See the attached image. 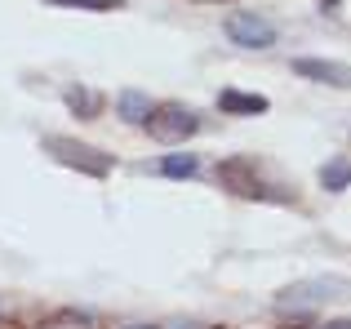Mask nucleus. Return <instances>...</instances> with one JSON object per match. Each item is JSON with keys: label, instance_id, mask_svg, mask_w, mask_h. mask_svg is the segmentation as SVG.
Returning <instances> with one entry per match:
<instances>
[{"label": "nucleus", "instance_id": "9b49d317", "mask_svg": "<svg viewBox=\"0 0 351 329\" xmlns=\"http://www.w3.org/2000/svg\"><path fill=\"white\" fill-rule=\"evenodd\" d=\"M160 173L165 178H191V173H196V156H165Z\"/></svg>", "mask_w": 351, "mask_h": 329}, {"label": "nucleus", "instance_id": "f3484780", "mask_svg": "<svg viewBox=\"0 0 351 329\" xmlns=\"http://www.w3.org/2000/svg\"><path fill=\"white\" fill-rule=\"evenodd\" d=\"M205 5H218V0H205Z\"/></svg>", "mask_w": 351, "mask_h": 329}, {"label": "nucleus", "instance_id": "0eeeda50", "mask_svg": "<svg viewBox=\"0 0 351 329\" xmlns=\"http://www.w3.org/2000/svg\"><path fill=\"white\" fill-rule=\"evenodd\" d=\"M218 107H223V112H236V116H263L267 112V98L240 94V89H223V94H218Z\"/></svg>", "mask_w": 351, "mask_h": 329}, {"label": "nucleus", "instance_id": "f03ea898", "mask_svg": "<svg viewBox=\"0 0 351 329\" xmlns=\"http://www.w3.org/2000/svg\"><path fill=\"white\" fill-rule=\"evenodd\" d=\"M45 151H49L58 164H71V169L89 173V178H107V173H112V156H107V151H94L89 143H76V138H45Z\"/></svg>", "mask_w": 351, "mask_h": 329}, {"label": "nucleus", "instance_id": "f8f14e48", "mask_svg": "<svg viewBox=\"0 0 351 329\" xmlns=\"http://www.w3.org/2000/svg\"><path fill=\"white\" fill-rule=\"evenodd\" d=\"M49 5H62V9H94V14H107V9H120L125 0H49Z\"/></svg>", "mask_w": 351, "mask_h": 329}, {"label": "nucleus", "instance_id": "39448f33", "mask_svg": "<svg viewBox=\"0 0 351 329\" xmlns=\"http://www.w3.org/2000/svg\"><path fill=\"white\" fill-rule=\"evenodd\" d=\"M218 182L232 187L236 196H249V200H271L276 196V191H267L263 182H258L254 160H223V164H218Z\"/></svg>", "mask_w": 351, "mask_h": 329}, {"label": "nucleus", "instance_id": "1a4fd4ad", "mask_svg": "<svg viewBox=\"0 0 351 329\" xmlns=\"http://www.w3.org/2000/svg\"><path fill=\"white\" fill-rule=\"evenodd\" d=\"M67 107L80 121H94V116L103 112V94H94V89H67Z\"/></svg>", "mask_w": 351, "mask_h": 329}, {"label": "nucleus", "instance_id": "6e6552de", "mask_svg": "<svg viewBox=\"0 0 351 329\" xmlns=\"http://www.w3.org/2000/svg\"><path fill=\"white\" fill-rule=\"evenodd\" d=\"M116 112H120V121H129V125H147L152 103H147V94H138V89H125V94L116 98Z\"/></svg>", "mask_w": 351, "mask_h": 329}, {"label": "nucleus", "instance_id": "2eb2a0df", "mask_svg": "<svg viewBox=\"0 0 351 329\" xmlns=\"http://www.w3.org/2000/svg\"><path fill=\"white\" fill-rule=\"evenodd\" d=\"M0 329H23L18 321H5V316H0Z\"/></svg>", "mask_w": 351, "mask_h": 329}, {"label": "nucleus", "instance_id": "7ed1b4c3", "mask_svg": "<svg viewBox=\"0 0 351 329\" xmlns=\"http://www.w3.org/2000/svg\"><path fill=\"white\" fill-rule=\"evenodd\" d=\"M200 130V116L191 112V107H178V103H169V107H152V116H147V134H152L156 143H182V138H191V134Z\"/></svg>", "mask_w": 351, "mask_h": 329}, {"label": "nucleus", "instance_id": "9d476101", "mask_svg": "<svg viewBox=\"0 0 351 329\" xmlns=\"http://www.w3.org/2000/svg\"><path fill=\"white\" fill-rule=\"evenodd\" d=\"M347 182H351V160H329L320 169V187L325 191H343Z\"/></svg>", "mask_w": 351, "mask_h": 329}, {"label": "nucleus", "instance_id": "dca6fc26", "mask_svg": "<svg viewBox=\"0 0 351 329\" xmlns=\"http://www.w3.org/2000/svg\"><path fill=\"white\" fill-rule=\"evenodd\" d=\"M134 329H156V325H134Z\"/></svg>", "mask_w": 351, "mask_h": 329}, {"label": "nucleus", "instance_id": "20e7f679", "mask_svg": "<svg viewBox=\"0 0 351 329\" xmlns=\"http://www.w3.org/2000/svg\"><path fill=\"white\" fill-rule=\"evenodd\" d=\"M227 36L240 49H267V45H276V27L258 14H232L227 18Z\"/></svg>", "mask_w": 351, "mask_h": 329}, {"label": "nucleus", "instance_id": "ddd939ff", "mask_svg": "<svg viewBox=\"0 0 351 329\" xmlns=\"http://www.w3.org/2000/svg\"><path fill=\"white\" fill-rule=\"evenodd\" d=\"M40 329H89L85 316H76V312H58V316H49Z\"/></svg>", "mask_w": 351, "mask_h": 329}, {"label": "nucleus", "instance_id": "f257e3e1", "mask_svg": "<svg viewBox=\"0 0 351 329\" xmlns=\"http://www.w3.org/2000/svg\"><path fill=\"white\" fill-rule=\"evenodd\" d=\"M351 294L347 276H316V280H298L280 294V312H307V307L325 303V298H343Z\"/></svg>", "mask_w": 351, "mask_h": 329}, {"label": "nucleus", "instance_id": "4468645a", "mask_svg": "<svg viewBox=\"0 0 351 329\" xmlns=\"http://www.w3.org/2000/svg\"><path fill=\"white\" fill-rule=\"evenodd\" d=\"M320 329H351V321H329V325H320Z\"/></svg>", "mask_w": 351, "mask_h": 329}, {"label": "nucleus", "instance_id": "423d86ee", "mask_svg": "<svg viewBox=\"0 0 351 329\" xmlns=\"http://www.w3.org/2000/svg\"><path fill=\"white\" fill-rule=\"evenodd\" d=\"M293 71L302 80H316V85H334V89H351V67L334 58H293Z\"/></svg>", "mask_w": 351, "mask_h": 329}]
</instances>
